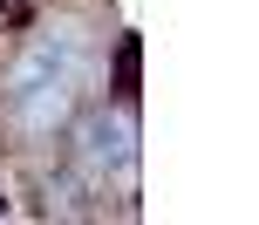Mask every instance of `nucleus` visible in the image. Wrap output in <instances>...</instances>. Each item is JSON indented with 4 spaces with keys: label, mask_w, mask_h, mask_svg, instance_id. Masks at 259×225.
<instances>
[{
    "label": "nucleus",
    "mask_w": 259,
    "mask_h": 225,
    "mask_svg": "<svg viewBox=\"0 0 259 225\" xmlns=\"http://www.w3.org/2000/svg\"><path fill=\"white\" fill-rule=\"evenodd\" d=\"M116 75H123V103H130V96H137V41L116 48Z\"/></svg>",
    "instance_id": "f03ea898"
},
{
    "label": "nucleus",
    "mask_w": 259,
    "mask_h": 225,
    "mask_svg": "<svg viewBox=\"0 0 259 225\" xmlns=\"http://www.w3.org/2000/svg\"><path fill=\"white\" fill-rule=\"evenodd\" d=\"M130 157H137V123H130V109L116 123L96 116L89 123V164H130Z\"/></svg>",
    "instance_id": "f257e3e1"
}]
</instances>
